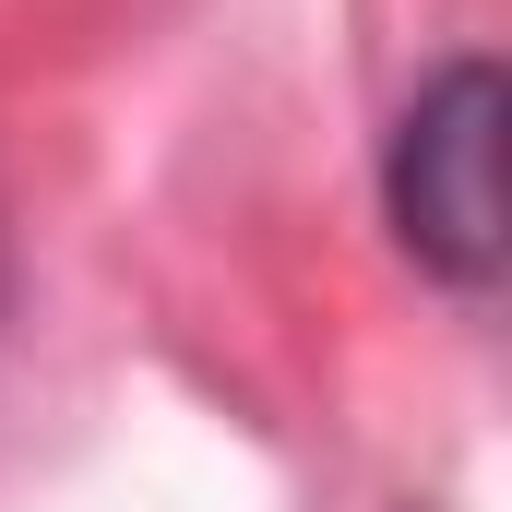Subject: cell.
<instances>
[{"label":"cell","instance_id":"1","mask_svg":"<svg viewBox=\"0 0 512 512\" xmlns=\"http://www.w3.org/2000/svg\"><path fill=\"white\" fill-rule=\"evenodd\" d=\"M489 167H501V72L465 48L382 131V215L405 239V262L429 286H453V298L501 286V191H489Z\"/></svg>","mask_w":512,"mask_h":512},{"label":"cell","instance_id":"2","mask_svg":"<svg viewBox=\"0 0 512 512\" xmlns=\"http://www.w3.org/2000/svg\"><path fill=\"white\" fill-rule=\"evenodd\" d=\"M0 310H12V239H0Z\"/></svg>","mask_w":512,"mask_h":512}]
</instances>
